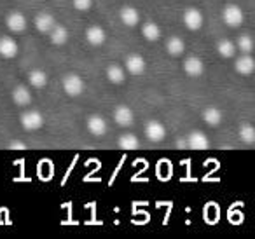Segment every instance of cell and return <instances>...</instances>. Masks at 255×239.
Returning a JSON list of instances; mask_svg holds the SVG:
<instances>
[{
  "mask_svg": "<svg viewBox=\"0 0 255 239\" xmlns=\"http://www.w3.org/2000/svg\"><path fill=\"white\" fill-rule=\"evenodd\" d=\"M238 134H240L241 140H243L245 143H248V145H252L255 141V129H254V126H252V124H248V122L241 124L240 129H238Z\"/></svg>",
  "mask_w": 255,
  "mask_h": 239,
  "instance_id": "484cf974",
  "label": "cell"
},
{
  "mask_svg": "<svg viewBox=\"0 0 255 239\" xmlns=\"http://www.w3.org/2000/svg\"><path fill=\"white\" fill-rule=\"evenodd\" d=\"M51 35V42L54 46H65L68 42V30L63 25H54L53 30L49 32Z\"/></svg>",
  "mask_w": 255,
  "mask_h": 239,
  "instance_id": "ac0fdd59",
  "label": "cell"
},
{
  "mask_svg": "<svg viewBox=\"0 0 255 239\" xmlns=\"http://www.w3.org/2000/svg\"><path fill=\"white\" fill-rule=\"evenodd\" d=\"M107 79H109L112 84H123L126 81V70L119 65H110L107 68Z\"/></svg>",
  "mask_w": 255,
  "mask_h": 239,
  "instance_id": "ffe728a7",
  "label": "cell"
},
{
  "mask_svg": "<svg viewBox=\"0 0 255 239\" xmlns=\"http://www.w3.org/2000/svg\"><path fill=\"white\" fill-rule=\"evenodd\" d=\"M166 51H168V54L170 56H182L184 54V51H185V44H184V40L180 39V37H170L168 39V42H166Z\"/></svg>",
  "mask_w": 255,
  "mask_h": 239,
  "instance_id": "44dd1931",
  "label": "cell"
},
{
  "mask_svg": "<svg viewBox=\"0 0 255 239\" xmlns=\"http://www.w3.org/2000/svg\"><path fill=\"white\" fill-rule=\"evenodd\" d=\"M142 35L143 39H147L149 42H156L161 39V28L152 21H147L142 25Z\"/></svg>",
  "mask_w": 255,
  "mask_h": 239,
  "instance_id": "d6986e66",
  "label": "cell"
},
{
  "mask_svg": "<svg viewBox=\"0 0 255 239\" xmlns=\"http://www.w3.org/2000/svg\"><path fill=\"white\" fill-rule=\"evenodd\" d=\"M12 102L18 107H25L32 102V95H30V89L26 86H16L12 89Z\"/></svg>",
  "mask_w": 255,
  "mask_h": 239,
  "instance_id": "e0dca14e",
  "label": "cell"
},
{
  "mask_svg": "<svg viewBox=\"0 0 255 239\" xmlns=\"http://www.w3.org/2000/svg\"><path fill=\"white\" fill-rule=\"evenodd\" d=\"M234 68H236V72L240 75H252L255 70V61L252 56H248V54H245V56H240L236 60V63H234Z\"/></svg>",
  "mask_w": 255,
  "mask_h": 239,
  "instance_id": "2e32d148",
  "label": "cell"
},
{
  "mask_svg": "<svg viewBox=\"0 0 255 239\" xmlns=\"http://www.w3.org/2000/svg\"><path fill=\"white\" fill-rule=\"evenodd\" d=\"M119 147L123 148V150H136V148L140 147V140L135 136V134H131V133H126V134H123V136L119 138Z\"/></svg>",
  "mask_w": 255,
  "mask_h": 239,
  "instance_id": "d4e9b609",
  "label": "cell"
},
{
  "mask_svg": "<svg viewBox=\"0 0 255 239\" xmlns=\"http://www.w3.org/2000/svg\"><path fill=\"white\" fill-rule=\"evenodd\" d=\"M182 21L187 26L191 32H196L203 26V12L196 7H189L184 11V16H182Z\"/></svg>",
  "mask_w": 255,
  "mask_h": 239,
  "instance_id": "3957f363",
  "label": "cell"
},
{
  "mask_svg": "<svg viewBox=\"0 0 255 239\" xmlns=\"http://www.w3.org/2000/svg\"><path fill=\"white\" fill-rule=\"evenodd\" d=\"M222 19H224V23L229 26V28H238V26L243 25L245 14H243V11L238 7V5L229 4V5H226V7H224Z\"/></svg>",
  "mask_w": 255,
  "mask_h": 239,
  "instance_id": "6da1fadb",
  "label": "cell"
},
{
  "mask_svg": "<svg viewBox=\"0 0 255 239\" xmlns=\"http://www.w3.org/2000/svg\"><path fill=\"white\" fill-rule=\"evenodd\" d=\"M236 49H240L241 53H245V54H250L252 49H254V40H252V37L250 35H241V37H238Z\"/></svg>",
  "mask_w": 255,
  "mask_h": 239,
  "instance_id": "4316f807",
  "label": "cell"
},
{
  "mask_svg": "<svg viewBox=\"0 0 255 239\" xmlns=\"http://www.w3.org/2000/svg\"><path fill=\"white\" fill-rule=\"evenodd\" d=\"M88 126V131L95 136H103L107 133V122L102 116H91L86 122Z\"/></svg>",
  "mask_w": 255,
  "mask_h": 239,
  "instance_id": "5bb4252c",
  "label": "cell"
},
{
  "mask_svg": "<svg viewBox=\"0 0 255 239\" xmlns=\"http://www.w3.org/2000/svg\"><path fill=\"white\" fill-rule=\"evenodd\" d=\"M119 16H121V21L126 26H129V28H133V26H136L140 23V12L135 7H129V5L121 9Z\"/></svg>",
  "mask_w": 255,
  "mask_h": 239,
  "instance_id": "9a60e30c",
  "label": "cell"
},
{
  "mask_svg": "<svg viewBox=\"0 0 255 239\" xmlns=\"http://www.w3.org/2000/svg\"><path fill=\"white\" fill-rule=\"evenodd\" d=\"M203 120H205L208 126H219L222 122V112L215 107H208L203 112Z\"/></svg>",
  "mask_w": 255,
  "mask_h": 239,
  "instance_id": "603a6c76",
  "label": "cell"
},
{
  "mask_svg": "<svg viewBox=\"0 0 255 239\" xmlns=\"http://www.w3.org/2000/svg\"><path fill=\"white\" fill-rule=\"evenodd\" d=\"M145 136L150 141H163L166 138V127L159 120H149L145 126Z\"/></svg>",
  "mask_w": 255,
  "mask_h": 239,
  "instance_id": "52a82bcc",
  "label": "cell"
},
{
  "mask_svg": "<svg viewBox=\"0 0 255 239\" xmlns=\"http://www.w3.org/2000/svg\"><path fill=\"white\" fill-rule=\"evenodd\" d=\"M147 68V63L140 54H129L126 58V68L124 70L129 72L131 75H142Z\"/></svg>",
  "mask_w": 255,
  "mask_h": 239,
  "instance_id": "ba28073f",
  "label": "cell"
},
{
  "mask_svg": "<svg viewBox=\"0 0 255 239\" xmlns=\"http://www.w3.org/2000/svg\"><path fill=\"white\" fill-rule=\"evenodd\" d=\"M114 120H116V124H119L121 127H128V126H131L133 120H135V114H133V110L129 109V107L119 105L114 110Z\"/></svg>",
  "mask_w": 255,
  "mask_h": 239,
  "instance_id": "5b68a950",
  "label": "cell"
},
{
  "mask_svg": "<svg viewBox=\"0 0 255 239\" xmlns=\"http://www.w3.org/2000/svg\"><path fill=\"white\" fill-rule=\"evenodd\" d=\"M86 40H88L91 46H103L107 40V33L105 30L102 28V26H89L88 30H86Z\"/></svg>",
  "mask_w": 255,
  "mask_h": 239,
  "instance_id": "4fadbf2b",
  "label": "cell"
},
{
  "mask_svg": "<svg viewBox=\"0 0 255 239\" xmlns=\"http://www.w3.org/2000/svg\"><path fill=\"white\" fill-rule=\"evenodd\" d=\"M21 126L26 131H37L44 126V116L39 110H30L21 116Z\"/></svg>",
  "mask_w": 255,
  "mask_h": 239,
  "instance_id": "277c9868",
  "label": "cell"
},
{
  "mask_svg": "<svg viewBox=\"0 0 255 239\" xmlns=\"http://www.w3.org/2000/svg\"><path fill=\"white\" fill-rule=\"evenodd\" d=\"M56 25V19L51 12H39L35 18V28L39 30L40 33H49L53 30V26Z\"/></svg>",
  "mask_w": 255,
  "mask_h": 239,
  "instance_id": "7c38bea8",
  "label": "cell"
},
{
  "mask_svg": "<svg viewBox=\"0 0 255 239\" xmlns=\"http://www.w3.org/2000/svg\"><path fill=\"white\" fill-rule=\"evenodd\" d=\"M217 51H219V54L222 58L229 60V58H234V54H236V44L229 39H222L217 44Z\"/></svg>",
  "mask_w": 255,
  "mask_h": 239,
  "instance_id": "cb8c5ba5",
  "label": "cell"
},
{
  "mask_svg": "<svg viewBox=\"0 0 255 239\" xmlns=\"http://www.w3.org/2000/svg\"><path fill=\"white\" fill-rule=\"evenodd\" d=\"M47 81H49V79H47L46 72L39 70V68H35V70H32L28 74V82H30V86H32V88H37V89L46 88Z\"/></svg>",
  "mask_w": 255,
  "mask_h": 239,
  "instance_id": "7402d4cb",
  "label": "cell"
},
{
  "mask_svg": "<svg viewBox=\"0 0 255 239\" xmlns=\"http://www.w3.org/2000/svg\"><path fill=\"white\" fill-rule=\"evenodd\" d=\"M187 147L192 150H206L210 147V140L201 131H192L187 136Z\"/></svg>",
  "mask_w": 255,
  "mask_h": 239,
  "instance_id": "9c48e42d",
  "label": "cell"
},
{
  "mask_svg": "<svg viewBox=\"0 0 255 239\" xmlns=\"http://www.w3.org/2000/svg\"><path fill=\"white\" fill-rule=\"evenodd\" d=\"M72 4L77 11H89L93 5V0H72Z\"/></svg>",
  "mask_w": 255,
  "mask_h": 239,
  "instance_id": "83f0119b",
  "label": "cell"
},
{
  "mask_svg": "<svg viewBox=\"0 0 255 239\" xmlns=\"http://www.w3.org/2000/svg\"><path fill=\"white\" fill-rule=\"evenodd\" d=\"M63 91L67 93L68 96L75 98V96L82 95L84 91V81L81 79V75L77 74H70L63 79Z\"/></svg>",
  "mask_w": 255,
  "mask_h": 239,
  "instance_id": "7a4b0ae2",
  "label": "cell"
},
{
  "mask_svg": "<svg viewBox=\"0 0 255 239\" xmlns=\"http://www.w3.org/2000/svg\"><path fill=\"white\" fill-rule=\"evenodd\" d=\"M184 72L189 77H199L205 72V63L198 56H189L184 61Z\"/></svg>",
  "mask_w": 255,
  "mask_h": 239,
  "instance_id": "8fae6325",
  "label": "cell"
},
{
  "mask_svg": "<svg viewBox=\"0 0 255 239\" xmlns=\"http://www.w3.org/2000/svg\"><path fill=\"white\" fill-rule=\"evenodd\" d=\"M9 148H11V150H26V145L23 143V141H12V143L9 145Z\"/></svg>",
  "mask_w": 255,
  "mask_h": 239,
  "instance_id": "f1b7e54d",
  "label": "cell"
},
{
  "mask_svg": "<svg viewBox=\"0 0 255 239\" xmlns=\"http://www.w3.org/2000/svg\"><path fill=\"white\" fill-rule=\"evenodd\" d=\"M19 47L12 37H0V56L5 60H11L18 54Z\"/></svg>",
  "mask_w": 255,
  "mask_h": 239,
  "instance_id": "30bf717a",
  "label": "cell"
},
{
  "mask_svg": "<svg viewBox=\"0 0 255 239\" xmlns=\"http://www.w3.org/2000/svg\"><path fill=\"white\" fill-rule=\"evenodd\" d=\"M26 16L23 14V12L19 11H14L11 12V14L7 16V19H5V25H7V28L11 30V32L14 33H21L26 30Z\"/></svg>",
  "mask_w": 255,
  "mask_h": 239,
  "instance_id": "8992f818",
  "label": "cell"
}]
</instances>
